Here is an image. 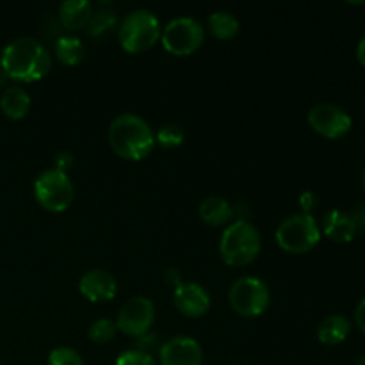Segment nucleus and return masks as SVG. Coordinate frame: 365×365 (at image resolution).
Masks as SVG:
<instances>
[{
    "label": "nucleus",
    "instance_id": "f257e3e1",
    "mask_svg": "<svg viewBox=\"0 0 365 365\" xmlns=\"http://www.w3.org/2000/svg\"><path fill=\"white\" fill-rule=\"evenodd\" d=\"M0 68L11 81L36 82L48 75L52 57L34 38H16L4 46Z\"/></svg>",
    "mask_w": 365,
    "mask_h": 365
},
{
    "label": "nucleus",
    "instance_id": "f03ea898",
    "mask_svg": "<svg viewBox=\"0 0 365 365\" xmlns=\"http://www.w3.org/2000/svg\"><path fill=\"white\" fill-rule=\"evenodd\" d=\"M107 139L113 152L125 160H143L155 146L150 125L132 113L120 114L110 121Z\"/></svg>",
    "mask_w": 365,
    "mask_h": 365
},
{
    "label": "nucleus",
    "instance_id": "7ed1b4c3",
    "mask_svg": "<svg viewBox=\"0 0 365 365\" xmlns=\"http://www.w3.org/2000/svg\"><path fill=\"white\" fill-rule=\"evenodd\" d=\"M262 239L259 230L250 221L237 220L225 228L220 241V255L225 264L242 267L252 264L259 257Z\"/></svg>",
    "mask_w": 365,
    "mask_h": 365
},
{
    "label": "nucleus",
    "instance_id": "20e7f679",
    "mask_svg": "<svg viewBox=\"0 0 365 365\" xmlns=\"http://www.w3.org/2000/svg\"><path fill=\"white\" fill-rule=\"evenodd\" d=\"M160 32H163V27L152 11L135 9L121 21L118 38L125 52L141 53L159 41Z\"/></svg>",
    "mask_w": 365,
    "mask_h": 365
},
{
    "label": "nucleus",
    "instance_id": "39448f33",
    "mask_svg": "<svg viewBox=\"0 0 365 365\" xmlns=\"http://www.w3.org/2000/svg\"><path fill=\"white\" fill-rule=\"evenodd\" d=\"M274 237L282 250L294 255H303L319 245L321 230L314 216L294 214L278 225Z\"/></svg>",
    "mask_w": 365,
    "mask_h": 365
},
{
    "label": "nucleus",
    "instance_id": "423d86ee",
    "mask_svg": "<svg viewBox=\"0 0 365 365\" xmlns=\"http://www.w3.org/2000/svg\"><path fill=\"white\" fill-rule=\"evenodd\" d=\"M232 310L242 317H259L267 310L271 292L266 282L255 277H242L232 284L228 292Z\"/></svg>",
    "mask_w": 365,
    "mask_h": 365
},
{
    "label": "nucleus",
    "instance_id": "0eeeda50",
    "mask_svg": "<svg viewBox=\"0 0 365 365\" xmlns=\"http://www.w3.org/2000/svg\"><path fill=\"white\" fill-rule=\"evenodd\" d=\"M73 184L66 171L46 170L36 178L34 196L48 212H63L73 202Z\"/></svg>",
    "mask_w": 365,
    "mask_h": 365
},
{
    "label": "nucleus",
    "instance_id": "6e6552de",
    "mask_svg": "<svg viewBox=\"0 0 365 365\" xmlns=\"http://www.w3.org/2000/svg\"><path fill=\"white\" fill-rule=\"evenodd\" d=\"M205 39V29L195 18H175L160 32V41L164 50L177 57L195 53Z\"/></svg>",
    "mask_w": 365,
    "mask_h": 365
},
{
    "label": "nucleus",
    "instance_id": "1a4fd4ad",
    "mask_svg": "<svg viewBox=\"0 0 365 365\" xmlns=\"http://www.w3.org/2000/svg\"><path fill=\"white\" fill-rule=\"evenodd\" d=\"M153 321H155V305L152 299L146 296H135L121 307L114 323L118 331L139 339L148 334Z\"/></svg>",
    "mask_w": 365,
    "mask_h": 365
},
{
    "label": "nucleus",
    "instance_id": "9d476101",
    "mask_svg": "<svg viewBox=\"0 0 365 365\" xmlns=\"http://www.w3.org/2000/svg\"><path fill=\"white\" fill-rule=\"evenodd\" d=\"M309 123L327 139H341L351 130V116L334 103H317L309 110Z\"/></svg>",
    "mask_w": 365,
    "mask_h": 365
},
{
    "label": "nucleus",
    "instance_id": "9b49d317",
    "mask_svg": "<svg viewBox=\"0 0 365 365\" xmlns=\"http://www.w3.org/2000/svg\"><path fill=\"white\" fill-rule=\"evenodd\" d=\"M173 303L185 317H202L210 309V294L203 285L195 282H182L173 291Z\"/></svg>",
    "mask_w": 365,
    "mask_h": 365
},
{
    "label": "nucleus",
    "instance_id": "f8f14e48",
    "mask_svg": "<svg viewBox=\"0 0 365 365\" xmlns=\"http://www.w3.org/2000/svg\"><path fill=\"white\" fill-rule=\"evenodd\" d=\"M159 360L160 365H202V346L195 339L178 335L160 346Z\"/></svg>",
    "mask_w": 365,
    "mask_h": 365
},
{
    "label": "nucleus",
    "instance_id": "ddd939ff",
    "mask_svg": "<svg viewBox=\"0 0 365 365\" xmlns=\"http://www.w3.org/2000/svg\"><path fill=\"white\" fill-rule=\"evenodd\" d=\"M78 291L91 303H106L118 292L116 278L103 269H89L78 280Z\"/></svg>",
    "mask_w": 365,
    "mask_h": 365
},
{
    "label": "nucleus",
    "instance_id": "4468645a",
    "mask_svg": "<svg viewBox=\"0 0 365 365\" xmlns=\"http://www.w3.org/2000/svg\"><path fill=\"white\" fill-rule=\"evenodd\" d=\"M323 230L328 239L339 245H348L355 239L356 228L351 216L342 210H330L323 217Z\"/></svg>",
    "mask_w": 365,
    "mask_h": 365
},
{
    "label": "nucleus",
    "instance_id": "2eb2a0df",
    "mask_svg": "<svg viewBox=\"0 0 365 365\" xmlns=\"http://www.w3.org/2000/svg\"><path fill=\"white\" fill-rule=\"evenodd\" d=\"M93 16V6L88 0H64L59 7L61 25L68 31H81L88 27Z\"/></svg>",
    "mask_w": 365,
    "mask_h": 365
},
{
    "label": "nucleus",
    "instance_id": "dca6fc26",
    "mask_svg": "<svg viewBox=\"0 0 365 365\" xmlns=\"http://www.w3.org/2000/svg\"><path fill=\"white\" fill-rule=\"evenodd\" d=\"M198 214L203 223L210 225V227H225L234 220L235 210L225 198L209 196L200 203Z\"/></svg>",
    "mask_w": 365,
    "mask_h": 365
},
{
    "label": "nucleus",
    "instance_id": "f3484780",
    "mask_svg": "<svg viewBox=\"0 0 365 365\" xmlns=\"http://www.w3.org/2000/svg\"><path fill=\"white\" fill-rule=\"evenodd\" d=\"M349 331H351V323L348 317L331 314L324 317L317 327V339L324 346H339L349 337Z\"/></svg>",
    "mask_w": 365,
    "mask_h": 365
},
{
    "label": "nucleus",
    "instance_id": "a211bd4d",
    "mask_svg": "<svg viewBox=\"0 0 365 365\" xmlns=\"http://www.w3.org/2000/svg\"><path fill=\"white\" fill-rule=\"evenodd\" d=\"M0 109L9 120H24L31 110V95L20 86H9L0 96Z\"/></svg>",
    "mask_w": 365,
    "mask_h": 365
},
{
    "label": "nucleus",
    "instance_id": "6ab92c4d",
    "mask_svg": "<svg viewBox=\"0 0 365 365\" xmlns=\"http://www.w3.org/2000/svg\"><path fill=\"white\" fill-rule=\"evenodd\" d=\"M86 48L75 36H63L56 43V59L64 66H75L84 59Z\"/></svg>",
    "mask_w": 365,
    "mask_h": 365
},
{
    "label": "nucleus",
    "instance_id": "aec40b11",
    "mask_svg": "<svg viewBox=\"0 0 365 365\" xmlns=\"http://www.w3.org/2000/svg\"><path fill=\"white\" fill-rule=\"evenodd\" d=\"M209 31L217 39H232L239 32V20L228 11H216L209 16Z\"/></svg>",
    "mask_w": 365,
    "mask_h": 365
},
{
    "label": "nucleus",
    "instance_id": "412c9836",
    "mask_svg": "<svg viewBox=\"0 0 365 365\" xmlns=\"http://www.w3.org/2000/svg\"><path fill=\"white\" fill-rule=\"evenodd\" d=\"M116 24H118V16L114 11L96 9L93 11V16L91 20H89L86 31H88L89 36H102L106 34V32H109L110 29L116 27Z\"/></svg>",
    "mask_w": 365,
    "mask_h": 365
},
{
    "label": "nucleus",
    "instance_id": "4be33fe9",
    "mask_svg": "<svg viewBox=\"0 0 365 365\" xmlns=\"http://www.w3.org/2000/svg\"><path fill=\"white\" fill-rule=\"evenodd\" d=\"M118 334L116 323L113 319H98L89 327L88 337L95 344H107L113 341Z\"/></svg>",
    "mask_w": 365,
    "mask_h": 365
},
{
    "label": "nucleus",
    "instance_id": "5701e85b",
    "mask_svg": "<svg viewBox=\"0 0 365 365\" xmlns=\"http://www.w3.org/2000/svg\"><path fill=\"white\" fill-rule=\"evenodd\" d=\"M184 139H185L184 130H182L178 125H173V123L163 125L155 135V143H159L163 148H170V150L178 148V146L184 143Z\"/></svg>",
    "mask_w": 365,
    "mask_h": 365
},
{
    "label": "nucleus",
    "instance_id": "b1692460",
    "mask_svg": "<svg viewBox=\"0 0 365 365\" xmlns=\"http://www.w3.org/2000/svg\"><path fill=\"white\" fill-rule=\"evenodd\" d=\"M46 365H86L81 353L71 348H56L50 351Z\"/></svg>",
    "mask_w": 365,
    "mask_h": 365
},
{
    "label": "nucleus",
    "instance_id": "393cba45",
    "mask_svg": "<svg viewBox=\"0 0 365 365\" xmlns=\"http://www.w3.org/2000/svg\"><path fill=\"white\" fill-rule=\"evenodd\" d=\"M116 365H159L152 355L139 349H128L116 359Z\"/></svg>",
    "mask_w": 365,
    "mask_h": 365
},
{
    "label": "nucleus",
    "instance_id": "a878e982",
    "mask_svg": "<svg viewBox=\"0 0 365 365\" xmlns=\"http://www.w3.org/2000/svg\"><path fill=\"white\" fill-rule=\"evenodd\" d=\"M349 216H351L353 223H355L356 234H359V232H365V202L359 203V205L351 210Z\"/></svg>",
    "mask_w": 365,
    "mask_h": 365
},
{
    "label": "nucleus",
    "instance_id": "bb28decb",
    "mask_svg": "<svg viewBox=\"0 0 365 365\" xmlns=\"http://www.w3.org/2000/svg\"><path fill=\"white\" fill-rule=\"evenodd\" d=\"M157 341H159V339L153 337V335L146 334V335H143V337L138 339V348H135V349H139V351H145V353H148V355H150V349L155 348Z\"/></svg>",
    "mask_w": 365,
    "mask_h": 365
},
{
    "label": "nucleus",
    "instance_id": "cd10ccee",
    "mask_svg": "<svg viewBox=\"0 0 365 365\" xmlns=\"http://www.w3.org/2000/svg\"><path fill=\"white\" fill-rule=\"evenodd\" d=\"M355 324L360 331L365 335V298L356 305L355 309Z\"/></svg>",
    "mask_w": 365,
    "mask_h": 365
},
{
    "label": "nucleus",
    "instance_id": "c85d7f7f",
    "mask_svg": "<svg viewBox=\"0 0 365 365\" xmlns=\"http://www.w3.org/2000/svg\"><path fill=\"white\" fill-rule=\"evenodd\" d=\"M166 280L170 282V284L173 285V287H177V285L182 284V280H180V278H178V273L175 269H168L166 271Z\"/></svg>",
    "mask_w": 365,
    "mask_h": 365
},
{
    "label": "nucleus",
    "instance_id": "c756f323",
    "mask_svg": "<svg viewBox=\"0 0 365 365\" xmlns=\"http://www.w3.org/2000/svg\"><path fill=\"white\" fill-rule=\"evenodd\" d=\"M356 57H359L360 64L365 68V36L362 39H360L359 46H356Z\"/></svg>",
    "mask_w": 365,
    "mask_h": 365
},
{
    "label": "nucleus",
    "instance_id": "7c9ffc66",
    "mask_svg": "<svg viewBox=\"0 0 365 365\" xmlns=\"http://www.w3.org/2000/svg\"><path fill=\"white\" fill-rule=\"evenodd\" d=\"M7 81H9V77H7V73H6V71H4L2 68H0V89H2L4 86L7 84Z\"/></svg>",
    "mask_w": 365,
    "mask_h": 365
},
{
    "label": "nucleus",
    "instance_id": "2f4dec72",
    "mask_svg": "<svg viewBox=\"0 0 365 365\" xmlns=\"http://www.w3.org/2000/svg\"><path fill=\"white\" fill-rule=\"evenodd\" d=\"M356 365H365V355L362 356V359L359 360V364H356Z\"/></svg>",
    "mask_w": 365,
    "mask_h": 365
},
{
    "label": "nucleus",
    "instance_id": "473e14b6",
    "mask_svg": "<svg viewBox=\"0 0 365 365\" xmlns=\"http://www.w3.org/2000/svg\"><path fill=\"white\" fill-rule=\"evenodd\" d=\"M362 182H364V191H365V168H364V175H362Z\"/></svg>",
    "mask_w": 365,
    "mask_h": 365
}]
</instances>
